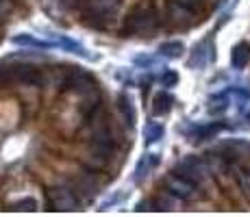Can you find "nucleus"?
<instances>
[{
  "label": "nucleus",
  "instance_id": "f257e3e1",
  "mask_svg": "<svg viewBox=\"0 0 250 217\" xmlns=\"http://www.w3.org/2000/svg\"><path fill=\"white\" fill-rule=\"evenodd\" d=\"M159 26V18L152 9H135L124 20V33L128 37H150Z\"/></svg>",
  "mask_w": 250,
  "mask_h": 217
},
{
  "label": "nucleus",
  "instance_id": "f03ea898",
  "mask_svg": "<svg viewBox=\"0 0 250 217\" xmlns=\"http://www.w3.org/2000/svg\"><path fill=\"white\" fill-rule=\"evenodd\" d=\"M46 202L50 211H74L79 206L81 197L70 185H55L46 191Z\"/></svg>",
  "mask_w": 250,
  "mask_h": 217
},
{
  "label": "nucleus",
  "instance_id": "7ed1b4c3",
  "mask_svg": "<svg viewBox=\"0 0 250 217\" xmlns=\"http://www.w3.org/2000/svg\"><path fill=\"white\" fill-rule=\"evenodd\" d=\"M120 0H89L87 2V16H89V26L94 28H104L109 20L118 16Z\"/></svg>",
  "mask_w": 250,
  "mask_h": 217
},
{
  "label": "nucleus",
  "instance_id": "20e7f679",
  "mask_svg": "<svg viewBox=\"0 0 250 217\" xmlns=\"http://www.w3.org/2000/svg\"><path fill=\"white\" fill-rule=\"evenodd\" d=\"M166 191L172 194L174 197H179L181 202H187L194 197V194L198 191V182L191 180V178H185L181 174H172L166 180Z\"/></svg>",
  "mask_w": 250,
  "mask_h": 217
},
{
  "label": "nucleus",
  "instance_id": "39448f33",
  "mask_svg": "<svg viewBox=\"0 0 250 217\" xmlns=\"http://www.w3.org/2000/svg\"><path fill=\"white\" fill-rule=\"evenodd\" d=\"M13 80L16 83H20L24 87H42L46 80L44 72L40 70L37 65H13Z\"/></svg>",
  "mask_w": 250,
  "mask_h": 217
},
{
  "label": "nucleus",
  "instance_id": "423d86ee",
  "mask_svg": "<svg viewBox=\"0 0 250 217\" xmlns=\"http://www.w3.org/2000/svg\"><path fill=\"white\" fill-rule=\"evenodd\" d=\"M118 111H120V115H122L126 128L131 130L133 126H135V122H137V113H135V104H133V100H131V96L128 94H120L118 96Z\"/></svg>",
  "mask_w": 250,
  "mask_h": 217
},
{
  "label": "nucleus",
  "instance_id": "0eeeda50",
  "mask_svg": "<svg viewBox=\"0 0 250 217\" xmlns=\"http://www.w3.org/2000/svg\"><path fill=\"white\" fill-rule=\"evenodd\" d=\"M157 165H159V154H144L135 167V180H144L148 174H152Z\"/></svg>",
  "mask_w": 250,
  "mask_h": 217
},
{
  "label": "nucleus",
  "instance_id": "6e6552de",
  "mask_svg": "<svg viewBox=\"0 0 250 217\" xmlns=\"http://www.w3.org/2000/svg\"><path fill=\"white\" fill-rule=\"evenodd\" d=\"M172 104H174V98H172L167 91H161L152 98V115H166L170 113Z\"/></svg>",
  "mask_w": 250,
  "mask_h": 217
},
{
  "label": "nucleus",
  "instance_id": "1a4fd4ad",
  "mask_svg": "<svg viewBox=\"0 0 250 217\" xmlns=\"http://www.w3.org/2000/svg\"><path fill=\"white\" fill-rule=\"evenodd\" d=\"M16 46H24V48H35V50H50V48H55L52 46V41H42V39H35L33 35H16L11 39Z\"/></svg>",
  "mask_w": 250,
  "mask_h": 217
},
{
  "label": "nucleus",
  "instance_id": "9d476101",
  "mask_svg": "<svg viewBox=\"0 0 250 217\" xmlns=\"http://www.w3.org/2000/svg\"><path fill=\"white\" fill-rule=\"evenodd\" d=\"M163 137V126L159 122H148L146 128H144V139H146L148 143H155L159 141V139Z\"/></svg>",
  "mask_w": 250,
  "mask_h": 217
},
{
  "label": "nucleus",
  "instance_id": "9b49d317",
  "mask_svg": "<svg viewBox=\"0 0 250 217\" xmlns=\"http://www.w3.org/2000/svg\"><path fill=\"white\" fill-rule=\"evenodd\" d=\"M248 57H250V48L246 46V43H239V46L235 48V52H233V65L235 67H244L248 63Z\"/></svg>",
  "mask_w": 250,
  "mask_h": 217
},
{
  "label": "nucleus",
  "instance_id": "f8f14e48",
  "mask_svg": "<svg viewBox=\"0 0 250 217\" xmlns=\"http://www.w3.org/2000/svg\"><path fill=\"white\" fill-rule=\"evenodd\" d=\"M159 52L163 57H170V59H179V57L183 55V43H179V41L163 43V46L159 48Z\"/></svg>",
  "mask_w": 250,
  "mask_h": 217
},
{
  "label": "nucleus",
  "instance_id": "ddd939ff",
  "mask_svg": "<svg viewBox=\"0 0 250 217\" xmlns=\"http://www.w3.org/2000/svg\"><path fill=\"white\" fill-rule=\"evenodd\" d=\"M13 211H37V202L33 197H20V200H13L11 204Z\"/></svg>",
  "mask_w": 250,
  "mask_h": 217
},
{
  "label": "nucleus",
  "instance_id": "4468645a",
  "mask_svg": "<svg viewBox=\"0 0 250 217\" xmlns=\"http://www.w3.org/2000/svg\"><path fill=\"white\" fill-rule=\"evenodd\" d=\"M235 178H237V185L250 196V172L239 167V170H235Z\"/></svg>",
  "mask_w": 250,
  "mask_h": 217
},
{
  "label": "nucleus",
  "instance_id": "2eb2a0df",
  "mask_svg": "<svg viewBox=\"0 0 250 217\" xmlns=\"http://www.w3.org/2000/svg\"><path fill=\"white\" fill-rule=\"evenodd\" d=\"M133 63H135L137 67H152V65H157V57H152V55H139L133 59Z\"/></svg>",
  "mask_w": 250,
  "mask_h": 217
},
{
  "label": "nucleus",
  "instance_id": "dca6fc26",
  "mask_svg": "<svg viewBox=\"0 0 250 217\" xmlns=\"http://www.w3.org/2000/svg\"><path fill=\"white\" fill-rule=\"evenodd\" d=\"M161 83L166 87H174L176 83H179V74H176L174 70H166L163 76H161Z\"/></svg>",
  "mask_w": 250,
  "mask_h": 217
}]
</instances>
